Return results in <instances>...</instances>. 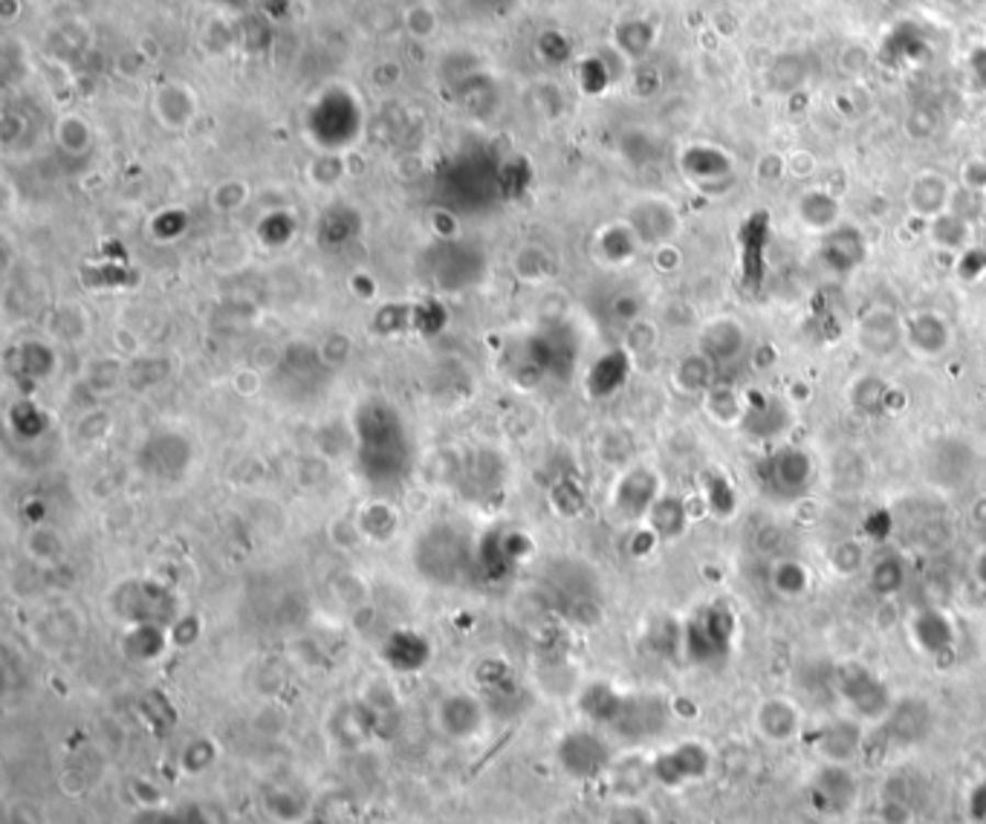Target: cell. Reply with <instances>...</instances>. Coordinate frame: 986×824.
Segmentation results:
<instances>
[{
	"label": "cell",
	"mask_w": 986,
	"mask_h": 824,
	"mask_svg": "<svg viewBox=\"0 0 986 824\" xmlns=\"http://www.w3.org/2000/svg\"><path fill=\"white\" fill-rule=\"evenodd\" d=\"M651 521L657 535L662 539H677L685 530V509L677 498H662L651 507Z\"/></svg>",
	"instance_id": "cell-15"
},
{
	"label": "cell",
	"mask_w": 986,
	"mask_h": 824,
	"mask_svg": "<svg viewBox=\"0 0 986 824\" xmlns=\"http://www.w3.org/2000/svg\"><path fill=\"white\" fill-rule=\"evenodd\" d=\"M747 350V330L735 318H715L703 327L700 336V353L715 368L735 365Z\"/></svg>",
	"instance_id": "cell-9"
},
{
	"label": "cell",
	"mask_w": 986,
	"mask_h": 824,
	"mask_svg": "<svg viewBox=\"0 0 986 824\" xmlns=\"http://www.w3.org/2000/svg\"><path fill=\"white\" fill-rule=\"evenodd\" d=\"M807 795H811V804L816 813H821L827 819H839L857 804V776L848 769V764L821 761L816 776L811 778Z\"/></svg>",
	"instance_id": "cell-6"
},
{
	"label": "cell",
	"mask_w": 986,
	"mask_h": 824,
	"mask_svg": "<svg viewBox=\"0 0 986 824\" xmlns=\"http://www.w3.org/2000/svg\"><path fill=\"white\" fill-rule=\"evenodd\" d=\"M931 709L926 700L920 698H906V700H897V703L891 706V712L885 714L883 721V735L888 741V746H915L920 744L922 737L929 735L931 730Z\"/></svg>",
	"instance_id": "cell-8"
},
{
	"label": "cell",
	"mask_w": 986,
	"mask_h": 824,
	"mask_svg": "<svg viewBox=\"0 0 986 824\" xmlns=\"http://www.w3.org/2000/svg\"><path fill=\"white\" fill-rule=\"evenodd\" d=\"M903 339L920 357H940L952 345L947 318L938 316V313H915V316H908V321L903 325Z\"/></svg>",
	"instance_id": "cell-12"
},
{
	"label": "cell",
	"mask_w": 986,
	"mask_h": 824,
	"mask_svg": "<svg viewBox=\"0 0 986 824\" xmlns=\"http://www.w3.org/2000/svg\"><path fill=\"white\" fill-rule=\"evenodd\" d=\"M813 746L827 764H851L865 746V732L851 718H839L821 723V730L813 735Z\"/></svg>",
	"instance_id": "cell-10"
},
{
	"label": "cell",
	"mask_w": 986,
	"mask_h": 824,
	"mask_svg": "<svg viewBox=\"0 0 986 824\" xmlns=\"http://www.w3.org/2000/svg\"><path fill=\"white\" fill-rule=\"evenodd\" d=\"M966 816L972 819V824H986V778H981L978 785L970 790V799H966Z\"/></svg>",
	"instance_id": "cell-19"
},
{
	"label": "cell",
	"mask_w": 986,
	"mask_h": 824,
	"mask_svg": "<svg viewBox=\"0 0 986 824\" xmlns=\"http://www.w3.org/2000/svg\"><path fill=\"white\" fill-rule=\"evenodd\" d=\"M975 571H978V579L986 585V550H984V553H981L978 564H975Z\"/></svg>",
	"instance_id": "cell-20"
},
{
	"label": "cell",
	"mask_w": 986,
	"mask_h": 824,
	"mask_svg": "<svg viewBox=\"0 0 986 824\" xmlns=\"http://www.w3.org/2000/svg\"><path fill=\"white\" fill-rule=\"evenodd\" d=\"M608 824H654V816L643 808V804H634V801H631V804H620V808L613 810Z\"/></svg>",
	"instance_id": "cell-18"
},
{
	"label": "cell",
	"mask_w": 986,
	"mask_h": 824,
	"mask_svg": "<svg viewBox=\"0 0 986 824\" xmlns=\"http://www.w3.org/2000/svg\"><path fill=\"white\" fill-rule=\"evenodd\" d=\"M712 772V753L700 741H683L662 749L651 761V778L666 790H683Z\"/></svg>",
	"instance_id": "cell-5"
},
{
	"label": "cell",
	"mask_w": 986,
	"mask_h": 824,
	"mask_svg": "<svg viewBox=\"0 0 986 824\" xmlns=\"http://www.w3.org/2000/svg\"><path fill=\"white\" fill-rule=\"evenodd\" d=\"M590 714L628 737L657 735L666 730L668 721V709L660 698H645V695L634 698V695H616L611 689H599V703L590 706Z\"/></svg>",
	"instance_id": "cell-2"
},
{
	"label": "cell",
	"mask_w": 986,
	"mask_h": 824,
	"mask_svg": "<svg viewBox=\"0 0 986 824\" xmlns=\"http://www.w3.org/2000/svg\"><path fill=\"white\" fill-rule=\"evenodd\" d=\"M756 723L761 735L775 744H787L802 732V712L798 706L787 698H770L763 700L761 709L756 712Z\"/></svg>",
	"instance_id": "cell-13"
},
{
	"label": "cell",
	"mask_w": 986,
	"mask_h": 824,
	"mask_svg": "<svg viewBox=\"0 0 986 824\" xmlns=\"http://www.w3.org/2000/svg\"><path fill=\"white\" fill-rule=\"evenodd\" d=\"M712 368H715V365H712V362H709V359L703 357V353H700V357L685 359L683 365H680V382H683L685 388L703 391L709 385Z\"/></svg>",
	"instance_id": "cell-17"
},
{
	"label": "cell",
	"mask_w": 986,
	"mask_h": 824,
	"mask_svg": "<svg viewBox=\"0 0 986 824\" xmlns=\"http://www.w3.org/2000/svg\"><path fill=\"white\" fill-rule=\"evenodd\" d=\"M906 562L899 558L897 553H885L880 558H874L871 571H868V582H871V590L876 596H894L903 590L906 585Z\"/></svg>",
	"instance_id": "cell-14"
},
{
	"label": "cell",
	"mask_w": 986,
	"mask_h": 824,
	"mask_svg": "<svg viewBox=\"0 0 986 824\" xmlns=\"http://www.w3.org/2000/svg\"><path fill=\"white\" fill-rule=\"evenodd\" d=\"M735 634H738V619L729 605H703L683 628L685 657L698 666H721L729 659Z\"/></svg>",
	"instance_id": "cell-1"
},
{
	"label": "cell",
	"mask_w": 986,
	"mask_h": 824,
	"mask_svg": "<svg viewBox=\"0 0 986 824\" xmlns=\"http://www.w3.org/2000/svg\"><path fill=\"white\" fill-rule=\"evenodd\" d=\"M834 689L857 721L883 723L891 712L894 698L880 674H874L862 663H839L834 671Z\"/></svg>",
	"instance_id": "cell-3"
},
{
	"label": "cell",
	"mask_w": 986,
	"mask_h": 824,
	"mask_svg": "<svg viewBox=\"0 0 986 824\" xmlns=\"http://www.w3.org/2000/svg\"><path fill=\"white\" fill-rule=\"evenodd\" d=\"M558 761L573 778H599L608 772L613 764L611 744L597 732H573L565 737V744L558 746Z\"/></svg>",
	"instance_id": "cell-7"
},
{
	"label": "cell",
	"mask_w": 986,
	"mask_h": 824,
	"mask_svg": "<svg viewBox=\"0 0 986 824\" xmlns=\"http://www.w3.org/2000/svg\"><path fill=\"white\" fill-rule=\"evenodd\" d=\"M756 477L770 498L793 500L802 498L813 481V463L802 449H779L758 460Z\"/></svg>",
	"instance_id": "cell-4"
},
{
	"label": "cell",
	"mask_w": 986,
	"mask_h": 824,
	"mask_svg": "<svg viewBox=\"0 0 986 824\" xmlns=\"http://www.w3.org/2000/svg\"><path fill=\"white\" fill-rule=\"evenodd\" d=\"M811 585V576H807V567L798 562H779L772 567V590L787 599L802 596Z\"/></svg>",
	"instance_id": "cell-16"
},
{
	"label": "cell",
	"mask_w": 986,
	"mask_h": 824,
	"mask_svg": "<svg viewBox=\"0 0 986 824\" xmlns=\"http://www.w3.org/2000/svg\"><path fill=\"white\" fill-rule=\"evenodd\" d=\"M908 634H911V642H915L917 648L922 654H929V657H940V654H947V651L954 648V640H957V631H954L952 619L947 617L943 611L938 608H922L911 617L908 622Z\"/></svg>",
	"instance_id": "cell-11"
}]
</instances>
